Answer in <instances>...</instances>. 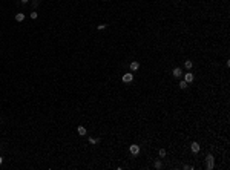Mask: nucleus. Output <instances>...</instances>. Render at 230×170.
Wrapping results in <instances>:
<instances>
[{
  "mask_svg": "<svg viewBox=\"0 0 230 170\" xmlns=\"http://www.w3.org/2000/svg\"><path fill=\"white\" fill-rule=\"evenodd\" d=\"M205 167L209 170L213 169V155H207V156H205Z\"/></svg>",
  "mask_w": 230,
  "mask_h": 170,
  "instance_id": "1",
  "label": "nucleus"
},
{
  "mask_svg": "<svg viewBox=\"0 0 230 170\" xmlns=\"http://www.w3.org/2000/svg\"><path fill=\"white\" fill-rule=\"evenodd\" d=\"M129 150H130V153H132V155H135V156H136V155L140 153V146H136V144H132L130 147H129Z\"/></svg>",
  "mask_w": 230,
  "mask_h": 170,
  "instance_id": "2",
  "label": "nucleus"
},
{
  "mask_svg": "<svg viewBox=\"0 0 230 170\" xmlns=\"http://www.w3.org/2000/svg\"><path fill=\"white\" fill-rule=\"evenodd\" d=\"M172 74H173V77H177V78H179V77L183 75V69H181V67H175V69L172 71Z\"/></svg>",
  "mask_w": 230,
  "mask_h": 170,
  "instance_id": "3",
  "label": "nucleus"
},
{
  "mask_svg": "<svg viewBox=\"0 0 230 170\" xmlns=\"http://www.w3.org/2000/svg\"><path fill=\"white\" fill-rule=\"evenodd\" d=\"M190 149H192V152L193 153H198L199 150H201V147H199V144L195 141V143H192V146H190Z\"/></svg>",
  "mask_w": 230,
  "mask_h": 170,
  "instance_id": "4",
  "label": "nucleus"
},
{
  "mask_svg": "<svg viewBox=\"0 0 230 170\" xmlns=\"http://www.w3.org/2000/svg\"><path fill=\"white\" fill-rule=\"evenodd\" d=\"M132 80H134V75H132V74H124L123 75V81H124V83H130Z\"/></svg>",
  "mask_w": 230,
  "mask_h": 170,
  "instance_id": "5",
  "label": "nucleus"
},
{
  "mask_svg": "<svg viewBox=\"0 0 230 170\" xmlns=\"http://www.w3.org/2000/svg\"><path fill=\"white\" fill-rule=\"evenodd\" d=\"M138 69H140V63L138 61H132L130 63V71L135 72V71H138Z\"/></svg>",
  "mask_w": 230,
  "mask_h": 170,
  "instance_id": "6",
  "label": "nucleus"
},
{
  "mask_svg": "<svg viewBox=\"0 0 230 170\" xmlns=\"http://www.w3.org/2000/svg\"><path fill=\"white\" fill-rule=\"evenodd\" d=\"M184 81L192 83V81H193V74H190V72H189V74H186V75H184Z\"/></svg>",
  "mask_w": 230,
  "mask_h": 170,
  "instance_id": "7",
  "label": "nucleus"
},
{
  "mask_svg": "<svg viewBox=\"0 0 230 170\" xmlns=\"http://www.w3.org/2000/svg\"><path fill=\"white\" fill-rule=\"evenodd\" d=\"M77 130H78V135H81V137H85V135H86V127H85V126H80Z\"/></svg>",
  "mask_w": 230,
  "mask_h": 170,
  "instance_id": "8",
  "label": "nucleus"
},
{
  "mask_svg": "<svg viewBox=\"0 0 230 170\" xmlns=\"http://www.w3.org/2000/svg\"><path fill=\"white\" fill-rule=\"evenodd\" d=\"M25 20V14L23 12H18L17 16H16V22H23Z\"/></svg>",
  "mask_w": 230,
  "mask_h": 170,
  "instance_id": "9",
  "label": "nucleus"
},
{
  "mask_svg": "<svg viewBox=\"0 0 230 170\" xmlns=\"http://www.w3.org/2000/svg\"><path fill=\"white\" fill-rule=\"evenodd\" d=\"M184 66H186V69H192V66H193V63H192V61H190V60H187V61H186V63H184Z\"/></svg>",
  "mask_w": 230,
  "mask_h": 170,
  "instance_id": "10",
  "label": "nucleus"
},
{
  "mask_svg": "<svg viewBox=\"0 0 230 170\" xmlns=\"http://www.w3.org/2000/svg\"><path fill=\"white\" fill-rule=\"evenodd\" d=\"M187 84H189V83H187V81H184V80L179 81V87H181V89H186V87H187Z\"/></svg>",
  "mask_w": 230,
  "mask_h": 170,
  "instance_id": "11",
  "label": "nucleus"
},
{
  "mask_svg": "<svg viewBox=\"0 0 230 170\" xmlns=\"http://www.w3.org/2000/svg\"><path fill=\"white\" fill-rule=\"evenodd\" d=\"M89 143L91 144H97V143H100V138L97 139V138H89Z\"/></svg>",
  "mask_w": 230,
  "mask_h": 170,
  "instance_id": "12",
  "label": "nucleus"
},
{
  "mask_svg": "<svg viewBox=\"0 0 230 170\" xmlns=\"http://www.w3.org/2000/svg\"><path fill=\"white\" fill-rule=\"evenodd\" d=\"M153 167H155V169H161V161H160V159H158V161H155Z\"/></svg>",
  "mask_w": 230,
  "mask_h": 170,
  "instance_id": "13",
  "label": "nucleus"
},
{
  "mask_svg": "<svg viewBox=\"0 0 230 170\" xmlns=\"http://www.w3.org/2000/svg\"><path fill=\"white\" fill-rule=\"evenodd\" d=\"M158 153H160V156H161V158H164V156H166V150H164V149H160V152H158Z\"/></svg>",
  "mask_w": 230,
  "mask_h": 170,
  "instance_id": "14",
  "label": "nucleus"
},
{
  "mask_svg": "<svg viewBox=\"0 0 230 170\" xmlns=\"http://www.w3.org/2000/svg\"><path fill=\"white\" fill-rule=\"evenodd\" d=\"M31 18H32V20H35V18H37V12H31Z\"/></svg>",
  "mask_w": 230,
  "mask_h": 170,
  "instance_id": "15",
  "label": "nucleus"
},
{
  "mask_svg": "<svg viewBox=\"0 0 230 170\" xmlns=\"http://www.w3.org/2000/svg\"><path fill=\"white\" fill-rule=\"evenodd\" d=\"M32 6H34V8L38 6V2H37V0H34V2H32Z\"/></svg>",
  "mask_w": 230,
  "mask_h": 170,
  "instance_id": "16",
  "label": "nucleus"
},
{
  "mask_svg": "<svg viewBox=\"0 0 230 170\" xmlns=\"http://www.w3.org/2000/svg\"><path fill=\"white\" fill-rule=\"evenodd\" d=\"M104 28H106V25H98V29H100V31H101V29H104Z\"/></svg>",
  "mask_w": 230,
  "mask_h": 170,
  "instance_id": "17",
  "label": "nucleus"
},
{
  "mask_svg": "<svg viewBox=\"0 0 230 170\" xmlns=\"http://www.w3.org/2000/svg\"><path fill=\"white\" fill-rule=\"evenodd\" d=\"M2 162H3V158H2V156H0V166H2Z\"/></svg>",
  "mask_w": 230,
  "mask_h": 170,
  "instance_id": "18",
  "label": "nucleus"
},
{
  "mask_svg": "<svg viewBox=\"0 0 230 170\" xmlns=\"http://www.w3.org/2000/svg\"><path fill=\"white\" fill-rule=\"evenodd\" d=\"M28 2H29V0H22V3H28Z\"/></svg>",
  "mask_w": 230,
  "mask_h": 170,
  "instance_id": "19",
  "label": "nucleus"
}]
</instances>
